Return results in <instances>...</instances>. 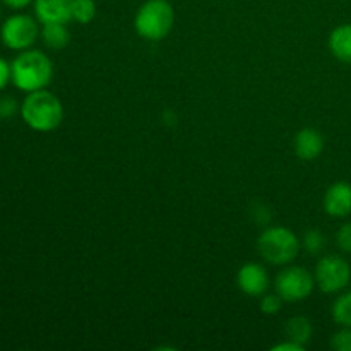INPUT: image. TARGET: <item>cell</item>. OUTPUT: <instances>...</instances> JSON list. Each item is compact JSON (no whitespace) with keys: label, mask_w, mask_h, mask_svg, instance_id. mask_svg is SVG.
<instances>
[{"label":"cell","mask_w":351,"mask_h":351,"mask_svg":"<svg viewBox=\"0 0 351 351\" xmlns=\"http://www.w3.org/2000/svg\"><path fill=\"white\" fill-rule=\"evenodd\" d=\"M12 67V84L24 93L45 89L53 77V65L50 57L40 50L19 51L10 62Z\"/></svg>","instance_id":"6da1fadb"},{"label":"cell","mask_w":351,"mask_h":351,"mask_svg":"<svg viewBox=\"0 0 351 351\" xmlns=\"http://www.w3.org/2000/svg\"><path fill=\"white\" fill-rule=\"evenodd\" d=\"M19 113L29 129L36 132H51L62 123L64 106L53 93L38 89V91L26 93Z\"/></svg>","instance_id":"7a4b0ae2"},{"label":"cell","mask_w":351,"mask_h":351,"mask_svg":"<svg viewBox=\"0 0 351 351\" xmlns=\"http://www.w3.org/2000/svg\"><path fill=\"white\" fill-rule=\"evenodd\" d=\"M175 23L173 7L167 0H147L134 19L137 34L147 41H161L170 34Z\"/></svg>","instance_id":"3957f363"},{"label":"cell","mask_w":351,"mask_h":351,"mask_svg":"<svg viewBox=\"0 0 351 351\" xmlns=\"http://www.w3.org/2000/svg\"><path fill=\"white\" fill-rule=\"evenodd\" d=\"M257 250L264 261L274 266L291 263L300 252V240L285 226H269L257 239Z\"/></svg>","instance_id":"277c9868"},{"label":"cell","mask_w":351,"mask_h":351,"mask_svg":"<svg viewBox=\"0 0 351 351\" xmlns=\"http://www.w3.org/2000/svg\"><path fill=\"white\" fill-rule=\"evenodd\" d=\"M38 36H40L38 21L27 14H14L7 17L0 27V40L10 50H27L33 47Z\"/></svg>","instance_id":"5b68a950"},{"label":"cell","mask_w":351,"mask_h":351,"mask_svg":"<svg viewBox=\"0 0 351 351\" xmlns=\"http://www.w3.org/2000/svg\"><path fill=\"white\" fill-rule=\"evenodd\" d=\"M315 283L324 293H339L348 288L351 281V266L348 261L336 254L319 259L315 266Z\"/></svg>","instance_id":"8992f818"},{"label":"cell","mask_w":351,"mask_h":351,"mask_svg":"<svg viewBox=\"0 0 351 351\" xmlns=\"http://www.w3.org/2000/svg\"><path fill=\"white\" fill-rule=\"evenodd\" d=\"M315 276L308 269L300 266H291L281 271L274 281L276 293L285 302H302L314 291Z\"/></svg>","instance_id":"52a82bcc"},{"label":"cell","mask_w":351,"mask_h":351,"mask_svg":"<svg viewBox=\"0 0 351 351\" xmlns=\"http://www.w3.org/2000/svg\"><path fill=\"white\" fill-rule=\"evenodd\" d=\"M237 285L249 297H263L269 290V274L266 267L257 263L243 264L237 274Z\"/></svg>","instance_id":"ba28073f"},{"label":"cell","mask_w":351,"mask_h":351,"mask_svg":"<svg viewBox=\"0 0 351 351\" xmlns=\"http://www.w3.org/2000/svg\"><path fill=\"white\" fill-rule=\"evenodd\" d=\"M324 211L331 218H348L351 215V184L336 182L324 194Z\"/></svg>","instance_id":"9c48e42d"},{"label":"cell","mask_w":351,"mask_h":351,"mask_svg":"<svg viewBox=\"0 0 351 351\" xmlns=\"http://www.w3.org/2000/svg\"><path fill=\"white\" fill-rule=\"evenodd\" d=\"M34 16L41 24L72 21V0H33Z\"/></svg>","instance_id":"30bf717a"},{"label":"cell","mask_w":351,"mask_h":351,"mask_svg":"<svg viewBox=\"0 0 351 351\" xmlns=\"http://www.w3.org/2000/svg\"><path fill=\"white\" fill-rule=\"evenodd\" d=\"M293 149L300 160L312 161L321 156L322 149H324V137L321 136L319 130L305 127V129L298 130L295 136Z\"/></svg>","instance_id":"8fae6325"},{"label":"cell","mask_w":351,"mask_h":351,"mask_svg":"<svg viewBox=\"0 0 351 351\" xmlns=\"http://www.w3.org/2000/svg\"><path fill=\"white\" fill-rule=\"evenodd\" d=\"M329 50L343 64L351 65V24H341L329 34Z\"/></svg>","instance_id":"7c38bea8"},{"label":"cell","mask_w":351,"mask_h":351,"mask_svg":"<svg viewBox=\"0 0 351 351\" xmlns=\"http://www.w3.org/2000/svg\"><path fill=\"white\" fill-rule=\"evenodd\" d=\"M41 40H43L45 47H48L50 50H62L69 45L71 41V34H69L65 24L60 23H51V24H43V29H41Z\"/></svg>","instance_id":"4fadbf2b"},{"label":"cell","mask_w":351,"mask_h":351,"mask_svg":"<svg viewBox=\"0 0 351 351\" xmlns=\"http://www.w3.org/2000/svg\"><path fill=\"white\" fill-rule=\"evenodd\" d=\"M312 322L304 315H297V317L288 319L287 326H285V335L288 336L290 341L298 343V345L305 346L312 338Z\"/></svg>","instance_id":"5bb4252c"},{"label":"cell","mask_w":351,"mask_h":351,"mask_svg":"<svg viewBox=\"0 0 351 351\" xmlns=\"http://www.w3.org/2000/svg\"><path fill=\"white\" fill-rule=\"evenodd\" d=\"M332 319L339 328H351V290L343 291L332 304Z\"/></svg>","instance_id":"9a60e30c"},{"label":"cell","mask_w":351,"mask_h":351,"mask_svg":"<svg viewBox=\"0 0 351 351\" xmlns=\"http://www.w3.org/2000/svg\"><path fill=\"white\" fill-rule=\"evenodd\" d=\"M96 3L95 0H72V21L88 24L95 19Z\"/></svg>","instance_id":"2e32d148"},{"label":"cell","mask_w":351,"mask_h":351,"mask_svg":"<svg viewBox=\"0 0 351 351\" xmlns=\"http://www.w3.org/2000/svg\"><path fill=\"white\" fill-rule=\"evenodd\" d=\"M304 247L308 254L317 256V254H321L326 249V237L319 230L311 228L304 235Z\"/></svg>","instance_id":"e0dca14e"},{"label":"cell","mask_w":351,"mask_h":351,"mask_svg":"<svg viewBox=\"0 0 351 351\" xmlns=\"http://www.w3.org/2000/svg\"><path fill=\"white\" fill-rule=\"evenodd\" d=\"M283 298L278 293H264L261 300V311L266 315H276L283 307Z\"/></svg>","instance_id":"ac0fdd59"},{"label":"cell","mask_w":351,"mask_h":351,"mask_svg":"<svg viewBox=\"0 0 351 351\" xmlns=\"http://www.w3.org/2000/svg\"><path fill=\"white\" fill-rule=\"evenodd\" d=\"M21 112V105L12 96H0V120H10Z\"/></svg>","instance_id":"d6986e66"},{"label":"cell","mask_w":351,"mask_h":351,"mask_svg":"<svg viewBox=\"0 0 351 351\" xmlns=\"http://www.w3.org/2000/svg\"><path fill=\"white\" fill-rule=\"evenodd\" d=\"M331 348L336 351H351V328H341L332 335Z\"/></svg>","instance_id":"ffe728a7"},{"label":"cell","mask_w":351,"mask_h":351,"mask_svg":"<svg viewBox=\"0 0 351 351\" xmlns=\"http://www.w3.org/2000/svg\"><path fill=\"white\" fill-rule=\"evenodd\" d=\"M336 245L341 252L351 254V221L341 225V228L336 233Z\"/></svg>","instance_id":"44dd1931"},{"label":"cell","mask_w":351,"mask_h":351,"mask_svg":"<svg viewBox=\"0 0 351 351\" xmlns=\"http://www.w3.org/2000/svg\"><path fill=\"white\" fill-rule=\"evenodd\" d=\"M9 82H12V67L5 58L0 57V91L5 89Z\"/></svg>","instance_id":"7402d4cb"},{"label":"cell","mask_w":351,"mask_h":351,"mask_svg":"<svg viewBox=\"0 0 351 351\" xmlns=\"http://www.w3.org/2000/svg\"><path fill=\"white\" fill-rule=\"evenodd\" d=\"M273 350L274 351H304L305 346H302V345H298V343L290 341V339H288L287 343H280V345L273 346Z\"/></svg>","instance_id":"603a6c76"},{"label":"cell","mask_w":351,"mask_h":351,"mask_svg":"<svg viewBox=\"0 0 351 351\" xmlns=\"http://www.w3.org/2000/svg\"><path fill=\"white\" fill-rule=\"evenodd\" d=\"M2 3L12 10H23L26 9L29 3H33V0H2Z\"/></svg>","instance_id":"cb8c5ba5"},{"label":"cell","mask_w":351,"mask_h":351,"mask_svg":"<svg viewBox=\"0 0 351 351\" xmlns=\"http://www.w3.org/2000/svg\"><path fill=\"white\" fill-rule=\"evenodd\" d=\"M0 17H2V12H0Z\"/></svg>","instance_id":"d4e9b609"}]
</instances>
